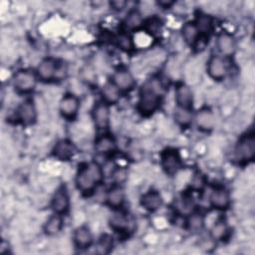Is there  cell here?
Here are the masks:
<instances>
[{
	"mask_svg": "<svg viewBox=\"0 0 255 255\" xmlns=\"http://www.w3.org/2000/svg\"><path fill=\"white\" fill-rule=\"evenodd\" d=\"M104 168L96 161L83 163L76 175V186L84 194L92 193L104 179Z\"/></svg>",
	"mask_w": 255,
	"mask_h": 255,
	"instance_id": "1",
	"label": "cell"
},
{
	"mask_svg": "<svg viewBox=\"0 0 255 255\" xmlns=\"http://www.w3.org/2000/svg\"><path fill=\"white\" fill-rule=\"evenodd\" d=\"M160 85L155 80L147 81L139 90L136 109L144 117L152 115L161 104Z\"/></svg>",
	"mask_w": 255,
	"mask_h": 255,
	"instance_id": "2",
	"label": "cell"
},
{
	"mask_svg": "<svg viewBox=\"0 0 255 255\" xmlns=\"http://www.w3.org/2000/svg\"><path fill=\"white\" fill-rule=\"evenodd\" d=\"M255 157V136L253 132H248L240 136L235 148L234 158L238 163L245 164Z\"/></svg>",
	"mask_w": 255,
	"mask_h": 255,
	"instance_id": "3",
	"label": "cell"
},
{
	"mask_svg": "<svg viewBox=\"0 0 255 255\" xmlns=\"http://www.w3.org/2000/svg\"><path fill=\"white\" fill-rule=\"evenodd\" d=\"M37 78V75L30 70H19L13 76V87L18 93H30L36 88Z\"/></svg>",
	"mask_w": 255,
	"mask_h": 255,
	"instance_id": "4",
	"label": "cell"
},
{
	"mask_svg": "<svg viewBox=\"0 0 255 255\" xmlns=\"http://www.w3.org/2000/svg\"><path fill=\"white\" fill-rule=\"evenodd\" d=\"M160 163L164 172L168 175H174L181 167V157L177 149L168 147L160 154Z\"/></svg>",
	"mask_w": 255,
	"mask_h": 255,
	"instance_id": "5",
	"label": "cell"
},
{
	"mask_svg": "<svg viewBox=\"0 0 255 255\" xmlns=\"http://www.w3.org/2000/svg\"><path fill=\"white\" fill-rule=\"evenodd\" d=\"M110 107L104 101L97 102L92 110V119L95 127L99 130H104L110 125Z\"/></svg>",
	"mask_w": 255,
	"mask_h": 255,
	"instance_id": "6",
	"label": "cell"
},
{
	"mask_svg": "<svg viewBox=\"0 0 255 255\" xmlns=\"http://www.w3.org/2000/svg\"><path fill=\"white\" fill-rule=\"evenodd\" d=\"M79 109H80V100L76 95L72 93H68L62 97L59 105V110L61 115L65 119L69 121H73L77 117Z\"/></svg>",
	"mask_w": 255,
	"mask_h": 255,
	"instance_id": "7",
	"label": "cell"
},
{
	"mask_svg": "<svg viewBox=\"0 0 255 255\" xmlns=\"http://www.w3.org/2000/svg\"><path fill=\"white\" fill-rule=\"evenodd\" d=\"M207 74L215 81L225 79L228 73V68L225 60L219 55H211L207 61Z\"/></svg>",
	"mask_w": 255,
	"mask_h": 255,
	"instance_id": "8",
	"label": "cell"
},
{
	"mask_svg": "<svg viewBox=\"0 0 255 255\" xmlns=\"http://www.w3.org/2000/svg\"><path fill=\"white\" fill-rule=\"evenodd\" d=\"M16 117L25 126L33 125L37 119V110L34 101L32 99L23 101L17 108Z\"/></svg>",
	"mask_w": 255,
	"mask_h": 255,
	"instance_id": "9",
	"label": "cell"
},
{
	"mask_svg": "<svg viewBox=\"0 0 255 255\" xmlns=\"http://www.w3.org/2000/svg\"><path fill=\"white\" fill-rule=\"evenodd\" d=\"M51 207L54 212L65 214L70 207V197L66 185H61L54 193L51 201Z\"/></svg>",
	"mask_w": 255,
	"mask_h": 255,
	"instance_id": "10",
	"label": "cell"
},
{
	"mask_svg": "<svg viewBox=\"0 0 255 255\" xmlns=\"http://www.w3.org/2000/svg\"><path fill=\"white\" fill-rule=\"evenodd\" d=\"M58 64L57 61L53 58H46L40 62L37 67L36 75L38 79L43 82H48L53 80L56 77L58 72Z\"/></svg>",
	"mask_w": 255,
	"mask_h": 255,
	"instance_id": "11",
	"label": "cell"
},
{
	"mask_svg": "<svg viewBox=\"0 0 255 255\" xmlns=\"http://www.w3.org/2000/svg\"><path fill=\"white\" fill-rule=\"evenodd\" d=\"M175 102L176 107L192 110L193 94L189 86L185 83L179 82L175 86Z\"/></svg>",
	"mask_w": 255,
	"mask_h": 255,
	"instance_id": "12",
	"label": "cell"
},
{
	"mask_svg": "<svg viewBox=\"0 0 255 255\" xmlns=\"http://www.w3.org/2000/svg\"><path fill=\"white\" fill-rule=\"evenodd\" d=\"M209 202L213 208L218 210H225L229 207L231 202L230 193L225 187H216L211 191Z\"/></svg>",
	"mask_w": 255,
	"mask_h": 255,
	"instance_id": "13",
	"label": "cell"
},
{
	"mask_svg": "<svg viewBox=\"0 0 255 255\" xmlns=\"http://www.w3.org/2000/svg\"><path fill=\"white\" fill-rule=\"evenodd\" d=\"M113 83L124 92L131 91L135 86V80L127 69H119L113 75Z\"/></svg>",
	"mask_w": 255,
	"mask_h": 255,
	"instance_id": "14",
	"label": "cell"
},
{
	"mask_svg": "<svg viewBox=\"0 0 255 255\" xmlns=\"http://www.w3.org/2000/svg\"><path fill=\"white\" fill-rule=\"evenodd\" d=\"M216 46L220 54L226 57L234 55L236 51V41L234 37L226 31H222L217 35Z\"/></svg>",
	"mask_w": 255,
	"mask_h": 255,
	"instance_id": "15",
	"label": "cell"
},
{
	"mask_svg": "<svg viewBox=\"0 0 255 255\" xmlns=\"http://www.w3.org/2000/svg\"><path fill=\"white\" fill-rule=\"evenodd\" d=\"M194 120L197 128L201 131H210L215 127V116L213 112L207 108L199 110L196 113Z\"/></svg>",
	"mask_w": 255,
	"mask_h": 255,
	"instance_id": "16",
	"label": "cell"
},
{
	"mask_svg": "<svg viewBox=\"0 0 255 255\" xmlns=\"http://www.w3.org/2000/svg\"><path fill=\"white\" fill-rule=\"evenodd\" d=\"M76 151L77 149L75 144L70 139L64 138L55 144L53 148V155L60 160H69L75 155Z\"/></svg>",
	"mask_w": 255,
	"mask_h": 255,
	"instance_id": "17",
	"label": "cell"
},
{
	"mask_svg": "<svg viewBox=\"0 0 255 255\" xmlns=\"http://www.w3.org/2000/svg\"><path fill=\"white\" fill-rule=\"evenodd\" d=\"M140 205L149 212H154L159 209L163 203L162 197L157 190H148L143 193L139 199Z\"/></svg>",
	"mask_w": 255,
	"mask_h": 255,
	"instance_id": "18",
	"label": "cell"
},
{
	"mask_svg": "<svg viewBox=\"0 0 255 255\" xmlns=\"http://www.w3.org/2000/svg\"><path fill=\"white\" fill-rule=\"evenodd\" d=\"M73 239L74 244L78 249H87L93 244V234L90 228L86 225L79 226L75 229Z\"/></svg>",
	"mask_w": 255,
	"mask_h": 255,
	"instance_id": "19",
	"label": "cell"
},
{
	"mask_svg": "<svg viewBox=\"0 0 255 255\" xmlns=\"http://www.w3.org/2000/svg\"><path fill=\"white\" fill-rule=\"evenodd\" d=\"M109 224L112 229L117 232H124L128 228V218L126 212L119 209H114V212L110 215Z\"/></svg>",
	"mask_w": 255,
	"mask_h": 255,
	"instance_id": "20",
	"label": "cell"
},
{
	"mask_svg": "<svg viewBox=\"0 0 255 255\" xmlns=\"http://www.w3.org/2000/svg\"><path fill=\"white\" fill-rule=\"evenodd\" d=\"M117 147L116 140L112 134L104 133L95 141V149L100 154H108L113 152Z\"/></svg>",
	"mask_w": 255,
	"mask_h": 255,
	"instance_id": "21",
	"label": "cell"
},
{
	"mask_svg": "<svg viewBox=\"0 0 255 255\" xmlns=\"http://www.w3.org/2000/svg\"><path fill=\"white\" fill-rule=\"evenodd\" d=\"M107 204L113 209H119L125 202V191L122 186L115 185L107 193Z\"/></svg>",
	"mask_w": 255,
	"mask_h": 255,
	"instance_id": "22",
	"label": "cell"
},
{
	"mask_svg": "<svg viewBox=\"0 0 255 255\" xmlns=\"http://www.w3.org/2000/svg\"><path fill=\"white\" fill-rule=\"evenodd\" d=\"M120 93H121V90L113 83V81L107 82L101 90L102 101H104L109 106L114 105L119 101Z\"/></svg>",
	"mask_w": 255,
	"mask_h": 255,
	"instance_id": "23",
	"label": "cell"
},
{
	"mask_svg": "<svg viewBox=\"0 0 255 255\" xmlns=\"http://www.w3.org/2000/svg\"><path fill=\"white\" fill-rule=\"evenodd\" d=\"M199 34L207 36L213 31V19L210 15L205 13H198L195 17V20L193 21Z\"/></svg>",
	"mask_w": 255,
	"mask_h": 255,
	"instance_id": "24",
	"label": "cell"
},
{
	"mask_svg": "<svg viewBox=\"0 0 255 255\" xmlns=\"http://www.w3.org/2000/svg\"><path fill=\"white\" fill-rule=\"evenodd\" d=\"M63 225V215L54 212V214H52L46 221L44 225V231L47 235H56L62 230Z\"/></svg>",
	"mask_w": 255,
	"mask_h": 255,
	"instance_id": "25",
	"label": "cell"
},
{
	"mask_svg": "<svg viewBox=\"0 0 255 255\" xmlns=\"http://www.w3.org/2000/svg\"><path fill=\"white\" fill-rule=\"evenodd\" d=\"M181 35L183 40L190 46H193L199 40V32L193 21H188L181 27Z\"/></svg>",
	"mask_w": 255,
	"mask_h": 255,
	"instance_id": "26",
	"label": "cell"
},
{
	"mask_svg": "<svg viewBox=\"0 0 255 255\" xmlns=\"http://www.w3.org/2000/svg\"><path fill=\"white\" fill-rule=\"evenodd\" d=\"M124 25L128 31L136 30L139 27H141L143 25V19H142L140 12L136 9L130 10L126 16Z\"/></svg>",
	"mask_w": 255,
	"mask_h": 255,
	"instance_id": "27",
	"label": "cell"
},
{
	"mask_svg": "<svg viewBox=\"0 0 255 255\" xmlns=\"http://www.w3.org/2000/svg\"><path fill=\"white\" fill-rule=\"evenodd\" d=\"M229 232L228 225L223 218L218 219L214 222L210 229V236L213 240H223Z\"/></svg>",
	"mask_w": 255,
	"mask_h": 255,
	"instance_id": "28",
	"label": "cell"
},
{
	"mask_svg": "<svg viewBox=\"0 0 255 255\" xmlns=\"http://www.w3.org/2000/svg\"><path fill=\"white\" fill-rule=\"evenodd\" d=\"M174 120L181 128H188L192 122L191 110L176 107L174 111Z\"/></svg>",
	"mask_w": 255,
	"mask_h": 255,
	"instance_id": "29",
	"label": "cell"
},
{
	"mask_svg": "<svg viewBox=\"0 0 255 255\" xmlns=\"http://www.w3.org/2000/svg\"><path fill=\"white\" fill-rule=\"evenodd\" d=\"M186 220V226L190 231H200L204 226V215L199 211L190 212Z\"/></svg>",
	"mask_w": 255,
	"mask_h": 255,
	"instance_id": "30",
	"label": "cell"
},
{
	"mask_svg": "<svg viewBox=\"0 0 255 255\" xmlns=\"http://www.w3.org/2000/svg\"><path fill=\"white\" fill-rule=\"evenodd\" d=\"M116 43L118 45V47H120L123 51L125 52H130L133 50V41L132 38L125 32L120 33L117 37H116Z\"/></svg>",
	"mask_w": 255,
	"mask_h": 255,
	"instance_id": "31",
	"label": "cell"
},
{
	"mask_svg": "<svg viewBox=\"0 0 255 255\" xmlns=\"http://www.w3.org/2000/svg\"><path fill=\"white\" fill-rule=\"evenodd\" d=\"M114 245L113 237L110 236L109 234H104L100 237L99 242H98V251L99 253L102 254H107L110 253Z\"/></svg>",
	"mask_w": 255,
	"mask_h": 255,
	"instance_id": "32",
	"label": "cell"
},
{
	"mask_svg": "<svg viewBox=\"0 0 255 255\" xmlns=\"http://www.w3.org/2000/svg\"><path fill=\"white\" fill-rule=\"evenodd\" d=\"M147 32L150 33V35H155L159 33L161 28V21L157 17H151L147 19L145 22L143 21V25Z\"/></svg>",
	"mask_w": 255,
	"mask_h": 255,
	"instance_id": "33",
	"label": "cell"
},
{
	"mask_svg": "<svg viewBox=\"0 0 255 255\" xmlns=\"http://www.w3.org/2000/svg\"><path fill=\"white\" fill-rule=\"evenodd\" d=\"M204 176L202 174H200L199 172L195 173L191 179V187L195 190L201 189L204 186Z\"/></svg>",
	"mask_w": 255,
	"mask_h": 255,
	"instance_id": "34",
	"label": "cell"
},
{
	"mask_svg": "<svg viewBox=\"0 0 255 255\" xmlns=\"http://www.w3.org/2000/svg\"><path fill=\"white\" fill-rule=\"evenodd\" d=\"M113 177L115 178L117 183H122L126 177H127V170L125 168H120V167H116L112 173Z\"/></svg>",
	"mask_w": 255,
	"mask_h": 255,
	"instance_id": "35",
	"label": "cell"
},
{
	"mask_svg": "<svg viewBox=\"0 0 255 255\" xmlns=\"http://www.w3.org/2000/svg\"><path fill=\"white\" fill-rule=\"evenodd\" d=\"M128 2L125 0H113L110 1V6L112 9H114L115 11H122L126 8Z\"/></svg>",
	"mask_w": 255,
	"mask_h": 255,
	"instance_id": "36",
	"label": "cell"
},
{
	"mask_svg": "<svg viewBox=\"0 0 255 255\" xmlns=\"http://www.w3.org/2000/svg\"><path fill=\"white\" fill-rule=\"evenodd\" d=\"M10 252V247H9V244L8 242L2 240L1 244H0V253L2 254H8Z\"/></svg>",
	"mask_w": 255,
	"mask_h": 255,
	"instance_id": "37",
	"label": "cell"
},
{
	"mask_svg": "<svg viewBox=\"0 0 255 255\" xmlns=\"http://www.w3.org/2000/svg\"><path fill=\"white\" fill-rule=\"evenodd\" d=\"M158 6L162 7V8H169L174 4V1H170V0H160L156 2Z\"/></svg>",
	"mask_w": 255,
	"mask_h": 255,
	"instance_id": "38",
	"label": "cell"
}]
</instances>
